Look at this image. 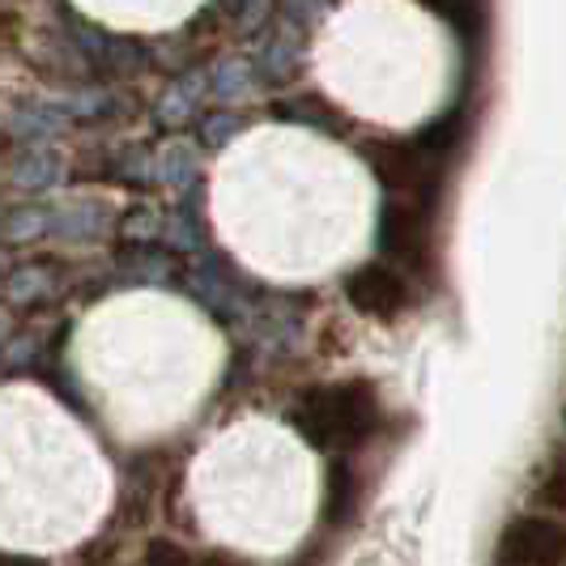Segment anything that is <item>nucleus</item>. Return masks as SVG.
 Masks as SVG:
<instances>
[{
	"label": "nucleus",
	"mask_w": 566,
	"mask_h": 566,
	"mask_svg": "<svg viewBox=\"0 0 566 566\" xmlns=\"http://www.w3.org/2000/svg\"><path fill=\"white\" fill-rule=\"evenodd\" d=\"M290 422L319 452H354L375 439L384 422V405L370 379H337L307 388L294 400Z\"/></svg>",
	"instance_id": "obj_1"
},
{
	"label": "nucleus",
	"mask_w": 566,
	"mask_h": 566,
	"mask_svg": "<svg viewBox=\"0 0 566 566\" xmlns=\"http://www.w3.org/2000/svg\"><path fill=\"white\" fill-rule=\"evenodd\" d=\"M379 243L384 255L397 264L400 273H422L430 269V200L418 197H388L384 218H379Z\"/></svg>",
	"instance_id": "obj_2"
},
{
	"label": "nucleus",
	"mask_w": 566,
	"mask_h": 566,
	"mask_svg": "<svg viewBox=\"0 0 566 566\" xmlns=\"http://www.w3.org/2000/svg\"><path fill=\"white\" fill-rule=\"evenodd\" d=\"M499 566H566V524L549 511H524L507 520L494 545Z\"/></svg>",
	"instance_id": "obj_3"
},
{
	"label": "nucleus",
	"mask_w": 566,
	"mask_h": 566,
	"mask_svg": "<svg viewBox=\"0 0 566 566\" xmlns=\"http://www.w3.org/2000/svg\"><path fill=\"white\" fill-rule=\"evenodd\" d=\"M367 163L388 197L430 200L439 179V154L426 142H384L367 145Z\"/></svg>",
	"instance_id": "obj_4"
},
{
	"label": "nucleus",
	"mask_w": 566,
	"mask_h": 566,
	"mask_svg": "<svg viewBox=\"0 0 566 566\" xmlns=\"http://www.w3.org/2000/svg\"><path fill=\"white\" fill-rule=\"evenodd\" d=\"M345 298L349 307L367 319H400L413 303L409 273H400L392 260H367L345 277Z\"/></svg>",
	"instance_id": "obj_5"
},
{
	"label": "nucleus",
	"mask_w": 566,
	"mask_h": 566,
	"mask_svg": "<svg viewBox=\"0 0 566 566\" xmlns=\"http://www.w3.org/2000/svg\"><path fill=\"white\" fill-rule=\"evenodd\" d=\"M142 566H200V554H192L188 545H179L170 537H154L145 545Z\"/></svg>",
	"instance_id": "obj_6"
},
{
	"label": "nucleus",
	"mask_w": 566,
	"mask_h": 566,
	"mask_svg": "<svg viewBox=\"0 0 566 566\" xmlns=\"http://www.w3.org/2000/svg\"><path fill=\"white\" fill-rule=\"evenodd\" d=\"M537 499L549 511H566V460H554V464H549V473H545L537 485Z\"/></svg>",
	"instance_id": "obj_7"
},
{
	"label": "nucleus",
	"mask_w": 566,
	"mask_h": 566,
	"mask_svg": "<svg viewBox=\"0 0 566 566\" xmlns=\"http://www.w3.org/2000/svg\"><path fill=\"white\" fill-rule=\"evenodd\" d=\"M22 34H27L22 13H18V9H9V4H0V60L13 56V52L22 48Z\"/></svg>",
	"instance_id": "obj_8"
},
{
	"label": "nucleus",
	"mask_w": 566,
	"mask_h": 566,
	"mask_svg": "<svg viewBox=\"0 0 566 566\" xmlns=\"http://www.w3.org/2000/svg\"><path fill=\"white\" fill-rule=\"evenodd\" d=\"M200 566H248V563H239L234 554H227V549H218V554H205V558H200Z\"/></svg>",
	"instance_id": "obj_9"
},
{
	"label": "nucleus",
	"mask_w": 566,
	"mask_h": 566,
	"mask_svg": "<svg viewBox=\"0 0 566 566\" xmlns=\"http://www.w3.org/2000/svg\"><path fill=\"white\" fill-rule=\"evenodd\" d=\"M0 566H48L43 558H30V554H4Z\"/></svg>",
	"instance_id": "obj_10"
},
{
	"label": "nucleus",
	"mask_w": 566,
	"mask_h": 566,
	"mask_svg": "<svg viewBox=\"0 0 566 566\" xmlns=\"http://www.w3.org/2000/svg\"><path fill=\"white\" fill-rule=\"evenodd\" d=\"M0 4H9V9H18V4H27V0H0Z\"/></svg>",
	"instance_id": "obj_11"
},
{
	"label": "nucleus",
	"mask_w": 566,
	"mask_h": 566,
	"mask_svg": "<svg viewBox=\"0 0 566 566\" xmlns=\"http://www.w3.org/2000/svg\"><path fill=\"white\" fill-rule=\"evenodd\" d=\"M563 426H566V413H563Z\"/></svg>",
	"instance_id": "obj_12"
}]
</instances>
